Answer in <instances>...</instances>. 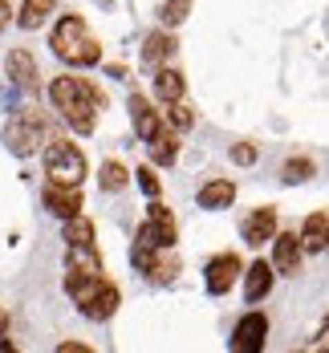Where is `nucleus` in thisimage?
Listing matches in <instances>:
<instances>
[{"mask_svg":"<svg viewBox=\"0 0 329 353\" xmlns=\"http://www.w3.org/2000/svg\"><path fill=\"white\" fill-rule=\"evenodd\" d=\"M130 122H134V130L143 134V142H150L159 130H163V126H159V114L150 110V102H146L143 94H134V98H130Z\"/></svg>","mask_w":329,"mask_h":353,"instance_id":"4468645a","label":"nucleus"},{"mask_svg":"<svg viewBox=\"0 0 329 353\" xmlns=\"http://www.w3.org/2000/svg\"><path fill=\"white\" fill-rule=\"evenodd\" d=\"M77 309H81L90 321H110L114 317V309H118V288L106 284V281H98L81 301H77Z\"/></svg>","mask_w":329,"mask_h":353,"instance_id":"0eeeda50","label":"nucleus"},{"mask_svg":"<svg viewBox=\"0 0 329 353\" xmlns=\"http://www.w3.org/2000/svg\"><path fill=\"white\" fill-rule=\"evenodd\" d=\"M167 122L175 126V130H191V122H195V114L183 106V102H171V110H167Z\"/></svg>","mask_w":329,"mask_h":353,"instance_id":"bb28decb","label":"nucleus"},{"mask_svg":"<svg viewBox=\"0 0 329 353\" xmlns=\"http://www.w3.org/2000/svg\"><path fill=\"white\" fill-rule=\"evenodd\" d=\"M0 333H4V313H0Z\"/></svg>","mask_w":329,"mask_h":353,"instance_id":"473e14b6","label":"nucleus"},{"mask_svg":"<svg viewBox=\"0 0 329 353\" xmlns=\"http://www.w3.org/2000/svg\"><path fill=\"white\" fill-rule=\"evenodd\" d=\"M126 167H122V163H102V171H98V183H102V191H110V195H114V191H122V187H126Z\"/></svg>","mask_w":329,"mask_h":353,"instance_id":"5701e85b","label":"nucleus"},{"mask_svg":"<svg viewBox=\"0 0 329 353\" xmlns=\"http://www.w3.org/2000/svg\"><path fill=\"white\" fill-rule=\"evenodd\" d=\"M236 276H240V256L223 252V256H216V260H208V276H203V284H208L212 296H223V292L236 284Z\"/></svg>","mask_w":329,"mask_h":353,"instance_id":"1a4fd4ad","label":"nucleus"},{"mask_svg":"<svg viewBox=\"0 0 329 353\" xmlns=\"http://www.w3.org/2000/svg\"><path fill=\"white\" fill-rule=\"evenodd\" d=\"M277 236V212L272 208H256L248 219H244V240L252 248H260V244H268Z\"/></svg>","mask_w":329,"mask_h":353,"instance_id":"9b49d317","label":"nucleus"},{"mask_svg":"<svg viewBox=\"0 0 329 353\" xmlns=\"http://www.w3.org/2000/svg\"><path fill=\"white\" fill-rule=\"evenodd\" d=\"M4 142H8V150H12L17 159L37 154L41 142H45V118H41L37 110H21V114H12L8 126H4Z\"/></svg>","mask_w":329,"mask_h":353,"instance_id":"7ed1b4c3","label":"nucleus"},{"mask_svg":"<svg viewBox=\"0 0 329 353\" xmlns=\"http://www.w3.org/2000/svg\"><path fill=\"white\" fill-rule=\"evenodd\" d=\"M268 288H272V264L256 260L252 268L244 272V296L248 301H260V296H268Z\"/></svg>","mask_w":329,"mask_h":353,"instance_id":"f3484780","label":"nucleus"},{"mask_svg":"<svg viewBox=\"0 0 329 353\" xmlns=\"http://www.w3.org/2000/svg\"><path fill=\"white\" fill-rule=\"evenodd\" d=\"M49 98L53 106L61 110V118L70 122L77 134H90L94 122H98V94L86 77H57L49 85Z\"/></svg>","mask_w":329,"mask_h":353,"instance_id":"f257e3e1","label":"nucleus"},{"mask_svg":"<svg viewBox=\"0 0 329 353\" xmlns=\"http://www.w3.org/2000/svg\"><path fill=\"white\" fill-rule=\"evenodd\" d=\"M4 70H8V77H12L21 90H33L37 85V61H33V53H25V49H12V53L4 57Z\"/></svg>","mask_w":329,"mask_h":353,"instance_id":"f8f14e48","label":"nucleus"},{"mask_svg":"<svg viewBox=\"0 0 329 353\" xmlns=\"http://www.w3.org/2000/svg\"><path fill=\"white\" fill-rule=\"evenodd\" d=\"M53 4H57V0H25V4H21V17H17L21 29H41L45 17L53 12Z\"/></svg>","mask_w":329,"mask_h":353,"instance_id":"412c9836","label":"nucleus"},{"mask_svg":"<svg viewBox=\"0 0 329 353\" xmlns=\"http://www.w3.org/2000/svg\"><path fill=\"white\" fill-rule=\"evenodd\" d=\"M139 187H143L146 195H150V199H159V191H163V183H159V175H154V171H150V167H143V171H139Z\"/></svg>","mask_w":329,"mask_h":353,"instance_id":"c85d7f7f","label":"nucleus"},{"mask_svg":"<svg viewBox=\"0 0 329 353\" xmlns=\"http://www.w3.org/2000/svg\"><path fill=\"white\" fill-rule=\"evenodd\" d=\"M139 240L150 248H171L175 240H179V223H175V215H171V208H163L159 199L150 203V212H146V223L143 232H139Z\"/></svg>","mask_w":329,"mask_h":353,"instance_id":"39448f33","label":"nucleus"},{"mask_svg":"<svg viewBox=\"0 0 329 353\" xmlns=\"http://www.w3.org/2000/svg\"><path fill=\"white\" fill-rule=\"evenodd\" d=\"M232 163H240V167H252V163H256V146H248V142L232 146Z\"/></svg>","mask_w":329,"mask_h":353,"instance_id":"c756f323","label":"nucleus"},{"mask_svg":"<svg viewBox=\"0 0 329 353\" xmlns=\"http://www.w3.org/2000/svg\"><path fill=\"white\" fill-rule=\"evenodd\" d=\"M264 337H268V317L264 313H248V317L236 325V333H232V350L256 353V350H264Z\"/></svg>","mask_w":329,"mask_h":353,"instance_id":"6e6552de","label":"nucleus"},{"mask_svg":"<svg viewBox=\"0 0 329 353\" xmlns=\"http://www.w3.org/2000/svg\"><path fill=\"white\" fill-rule=\"evenodd\" d=\"M171 53H175V37H167V33H150L146 37V45H143V61L146 65H163Z\"/></svg>","mask_w":329,"mask_h":353,"instance_id":"a211bd4d","label":"nucleus"},{"mask_svg":"<svg viewBox=\"0 0 329 353\" xmlns=\"http://www.w3.org/2000/svg\"><path fill=\"white\" fill-rule=\"evenodd\" d=\"M90 350V345H81V341H66V345H61V353H86Z\"/></svg>","mask_w":329,"mask_h":353,"instance_id":"7c9ffc66","label":"nucleus"},{"mask_svg":"<svg viewBox=\"0 0 329 353\" xmlns=\"http://www.w3.org/2000/svg\"><path fill=\"white\" fill-rule=\"evenodd\" d=\"M301 248L305 252H326L329 248V215H309L305 228H301Z\"/></svg>","mask_w":329,"mask_h":353,"instance_id":"2eb2a0df","label":"nucleus"},{"mask_svg":"<svg viewBox=\"0 0 329 353\" xmlns=\"http://www.w3.org/2000/svg\"><path fill=\"white\" fill-rule=\"evenodd\" d=\"M66 268L70 272H102V260H98V252L94 248H70V260H66Z\"/></svg>","mask_w":329,"mask_h":353,"instance_id":"4be33fe9","label":"nucleus"},{"mask_svg":"<svg viewBox=\"0 0 329 353\" xmlns=\"http://www.w3.org/2000/svg\"><path fill=\"white\" fill-rule=\"evenodd\" d=\"M187 12H191V0H167L159 17H163V25H183Z\"/></svg>","mask_w":329,"mask_h":353,"instance_id":"393cba45","label":"nucleus"},{"mask_svg":"<svg viewBox=\"0 0 329 353\" xmlns=\"http://www.w3.org/2000/svg\"><path fill=\"white\" fill-rule=\"evenodd\" d=\"M154 252H159V248H150V244H143V240H134L130 260H134V268H139V272H150V268H154V260H159Z\"/></svg>","mask_w":329,"mask_h":353,"instance_id":"a878e982","label":"nucleus"},{"mask_svg":"<svg viewBox=\"0 0 329 353\" xmlns=\"http://www.w3.org/2000/svg\"><path fill=\"white\" fill-rule=\"evenodd\" d=\"M53 53L66 65H77V70L102 61V45H98V37L86 29L81 17H61L57 21V29H53Z\"/></svg>","mask_w":329,"mask_h":353,"instance_id":"f03ea898","label":"nucleus"},{"mask_svg":"<svg viewBox=\"0 0 329 353\" xmlns=\"http://www.w3.org/2000/svg\"><path fill=\"white\" fill-rule=\"evenodd\" d=\"M232 199H236V187H232L228 179H212V183L199 191V208H208V212L232 208Z\"/></svg>","mask_w":329,"mask_h":353,"instance_id":"dca6fc26","label":"nucleus"},{"mask_svg":"<svg viewBox=\"0 0 329 353\" xmlns=\"http://www.w3.org/2000/svg\"><path fill=\"white\" fill-rule=\"evenodd\" d=\"M8 17H12V8H8V4H4V0H0V29H4V25H8Z\"/></svg>","mask_w":329,"mask_h":353,"instance_id":"2f4dec72","label":"nucleus"},{"mask_svg":"<svg viewBox=\"0 0 329 353\" xmlns=\"http://www.w3.org/2000/svg\"><path fill=\"white\" fill-rule=\"evenodd\" d=\"M175 272H179V260H171V256H163V260H154V268H150V276L159 284L175 281Z\"/></svg>","mask_w":329,"mask_h":353,"instance_id":"cd10ccee","label":"nucleus"},{"mask_svg":"<svg viewBox=\"0 0 329 353\" xmlns=\"http://www.w3.org/2000/svg\"><path fill=\"white\" fill-rule=\"evenodd\" d=\"M45 171H49V183H81L86 179V154L73 142H49L45 146Z\"/></svg>","mask_w":329,"mask_h":353,"instance_id":"20e7f679","label":"nucleus"},{"mask_svg":"<svg viewBox=\"0 0 329 353\" xmlns=\"http://www.w3.org/2000/svg\"><path fill=\"white\" fill-rule=\"evenodd\" d=\"M66 244L70 248H94V223H90L86 215L66 219Z\"/></svg>","mask_w":329,"mask_h":353,"instance_id":"aec40b11","label":"nucleus"},{"mask_svg":"<svg viewBox=\"0 0 329 353\" xmlns=\"http://www.w3.org/2000/svg\"><path fill=\"white\" fill-rule=\"evenodd\" d=\"M146 146H150V163H154V167H171V163L179 159V130H175V126H171V130H159Z\"/></svg>","mask_w":329,"mask_h":353,"instance_id":"ddd939ff","label":"nucleus"},{"mask_svg":"<svg viewBox=\"0 0 329 353\" xmlns=\"http://www.w3.org/2000/svg\"><path fill=\"white\" fill-rule=\"evenodd\" d=\"M45 208L61 219L81 215V183H49L45 187Z\"/></svg>","mask_w":329,"mask_h":353,"instance_id":"423d86ee","label":"nucleus"},{"mask_svg":"<svg viewBox=\"0 0 329 353\" xmlns=\"http://www.w3.org/2000/svg\"><path fill=\"white\" fill-rule=\"evenodd\" d=\"M301 256H305V248H301V236H272V268L277 272H285L292 276L297 268H301Z\"/></svg>","mask_w":329,"mask_h":353,"instance_id":"9d476101","label":"nucleus"},{"mask_svg":"<svg viewBox=\"0 0 329 353\" xmlns=\"http://www.w3.org/2000/svg\"><path fill=\"white\" fill-rule=\"evenodd\" d=\"M309 175H313V163H309V159H289V163L281 167V179H285V183H305Z\"/></svg>","mask_w":329,"mask_h":353,"instance_id":"b1692460","label":"nucleus"},{"mask_svg":"<svg viewBox=\"0 0 329 353\" xmlns=\"http://www.w3.org/2000/svg\"><path fill=\"white\" fill-rule=\"evenodd\" d=\"M154 94L171 106V102H179L183 98V73L179 70H159L154 73Z\"/></svg>","mask_w":329,"mask_h":353,"instance_id":"6ab92c4d","label":"nucleus"}]
</instances>
